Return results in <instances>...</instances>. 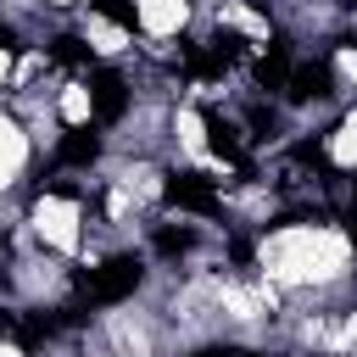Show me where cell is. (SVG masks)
Returning a JSON list of instances; mask_svg holds the SVG:
<instances>
[{
    "instance_id": "obj_7",
    "label": "cell",
    "mask_w": 357,
    "mask_h": 357,
    "mask_svg": "<svg viewBox=\"0 0 357 357\" xmlns=\"http://www.w3.org/2000/svg\"><path fill=\"white\" fill-rule=\"evenodd\" d=\"M324 156L335 173H357V100L335 117V128L324 134Z\"/></svg>"
},
{
    "instance_id": "obj_6",
    "label": "cell",
    "mask_w": 357,
    "mask_h": 357,
    "mask_svg": "<svg viewBox=\"0 0 357 357\" xmlns=\"http://www.w3.org/2000/svg\"><path fill=\"white\" fill-rule=\"evenodd\" d=\"M33 162V128L22 123V112H6L0 106V184L11 190Z\"/></svg>"
},
{
    "instance_id": "obj_5",
    "label": "cell",
    "mask_w": 357,
    "mask_h": 357,
    "mask_svg": "<svg viewBox=\"0 0 357 357\" xmlns=\"http://www.w3.org/2000/svg\"><path fill=\"white\" fill-rule=\"evenodd\" d=\"M100 112H95V84H89V73L78 78H61L56 84V95H50V123L61 128V134H78V128H89Z\"/></svg>"
},
{
    "instance_id": "obj_4",
    "label": "cell",
    "mask_w": 357,
    "mask_h": 357,
    "mask_svg": "<svg viewBox=\"0 0 357 357\" xmlns=\"http://www.w3.org/2000/svg\"><path fill=\"white\" fill-rule=\"evenodd\" d=\"M78 39L89 45L95 61H123V56H134V28H128L117 11H106V6L78 11Z\"/></svg>"
},
{
    "instance_id": "obj_11",
    "label": "cell",
    "mask_w": 357,
    "mask_h": 357,
    "mask_svg": "<svg viewBox=\"0 0 357 357\" xmlns=\"http://www.w3.org/2000/svg\"><path fill=\"white\" fill-rule=\"evenodd\" d=\"M33 6H50V11H73L78 0H33Z\"/></svg>"
},
{
    "instance_id": "obj_8",
    "label": "cell",
    "mask_w": 357,
    "mask_h": 357,
    "mask_svg": "<svg viewBox=\"0 0 357 357\" xmlns=\"http://www.w3.org/2000/svg\"><path fill=\"white\" fill-rule=\"evenodd\" d=\"M329 73H335V89L357 100V39H340L329 50Z\"/></svg>"
},
{
    "instance_id": "obj_12",
    "label": "cell",
    "mask_w": 357,
    "mask_h": 357,
    "mask_svg": "<svg viewBox=\"0 0 357 357\" xmlns=\"http://www.w3.org/2000/svg\"><path fill=\"white\" fill-rule=\"evenodd\" d=\"M223 357H262V351H251V346H234V351H223Z\"/></svg>"
},
{
    "instance_id": "obj_10",
    "label": "cell",
    "mask_w": 357,
    "mask_h": 357,
    "mask_svg": "<svg viewBox=\"0 0 357 357\" xmlns=\"http://www.w3.org/2000/svg\"><path fill=\"white\" fill-rule=\"evenodd\" d=\"M0 357H33V351H28V346H22V340L6 329V335H0Z\"/></svg>"
},
{
    "instance_id": "obj_9",
    "label": "cell",
    "mask_w": 357,
    "mask_h": 357,
    "mask_svg": "<svg viewBox=\"0 0 357 357\" xmlns=\"http://www.w3.org/2000/svg\"><path fill=\"white\" fill-rule=\"evenodd\" d=\"M11 78H17V45L0 39V95H11Z\"/></svg>"
},
{
    "instance_id": "obj_3",
    "label": "cell",
    "mask_w": 357,
    "mask_h": 357,
    "mask_svg": "<svg viewBox=\"0 0 357 357\" xmlns=\"http://www.w3.org/2000/svg\"><path fill=\"white\" fill-rule=\"evenodd\" d=\"M123 22L145 45H167V39H184L190 33L195 0H123Z\"/></svg>"
},
{
    "instance_id": "obj_2",
    "label": "cell",
    "mask_w": 357,
    "mask_h": 357,
    "mask_svg": "<svg viewBox=\"0 0 357 357\" xmlns=\"http://www.w3.org/2000/svg\"><path fill=\"white\" fill-rule=\"evenodd\" d=\"M28 234L39 251L73 262L84 257V234H89V212H84V195L67 190V184H50V190H33L28 195V212H22Z\"/></svg>"
},
{
    "instance_id": "obj_1",
    "label": "cell",
    "mask_w": 357,
    "mask_h": 357,
    "mask_svg": "<svg viewBox=\"0 0 357 357\" xmlns=\"http://www.w3.org/2000/svg\"><path fill=\"white\" fill-rule=\"evenodd\" d=\"M251 268L284 296H324L351 279L357 240L329 218H279L273 229L257 234Z\"/></svg>"
}]
</instances>
